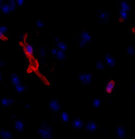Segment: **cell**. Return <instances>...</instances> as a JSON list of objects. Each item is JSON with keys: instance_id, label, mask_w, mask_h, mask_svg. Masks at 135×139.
I'll return each instance as SVG.
<instances>
[{"instance_id": "13", "label": "cell", "mask_w": 135, "mask_h": 139, "mask_svg": "<svg viewBox=\"0 0 135 139\" xmlns=\"http://www.w3.org/2000/svg\"><path fill=\"white\" fill-rule=\"evenodd\" d=\"M10 82L12 83L14 87L21 84V80H20L18 75L16 73H12L10 74Z\"/></svg>"}, {"instance_id": "23", "label": "cell", "mask_w": 135, "mask_h": 139, "mask_svg": "<svg viewBox=\"0 0 135 139\" xmlns=\"http://www.w3.org/2000/svg\"><path fill=\"white\" fill-rule=\"evenodd\" d=\"M96 68L98 70H104L105 69V62L102 60H98L97 62H96Z\"/></svg>"}, {"instance_id": "32", "label": "cell", "mask_w": 135, "mask_h": 139, "mask_svg": "<svg viewBox=\"0 0 135 139\" xmlns=\"http://www.w3.org/2000/svg\"><path fill=\"white\" fill-rule=\"evenodd\" d=\"M6 63H5V62L4 61H0V67H6Z\"/></svg>"}, {"instance_id": "21", "label": "cell", "mask_w": 135, "mask_h": 139, "mask_svg": "<svg viewBox=\"0 0 135 139\" xmlns=\"http://www.w3.org/2000/svg\"><path fill=\"white\" fill-rule=\"evenodd\" d=\"M60 119L62 122H68L70 120L69 114L66 111H62L60 115Z\"/></svg>"}, {"instance_id": "5", "label": "cell", "mask_w": 135, "mask_h": 139, "mask_svg": "<svg viewBox=\"0 0 135 139\" xmlns=\"http://www.w3.org/2000/svg\"><path fill=\"white\" fill-rule=\"evenodd\" d=\"M48 107L51 111L55 112H58L61 109V104L57 99H51L48 102Z\"/></svg>"}, {"instance_id": "19", "label": "cell", "mask_w": 135, "mask_h": 139, "mask_svg": "<svg viewBox=\"0 0 135 139\" xmlns=\"http://www.w3.org/2000/svg\"><path fill=\"white\" fill-rule=\"evenodd\" d=\"M121 9L125 10V11L129 12L131 10V7H130V6L128 2L125 1V0H123V1L121 2Z\"/></svg>"}, {"instance_id": "30", "label": "cell", "mask_w": 135, "mask_h": 139, "mask_svg": "<svg viewBox=\"0 0 135 139\" xmlns=\"http://www.w3.org/2000/svg\"><path fill=\"white\" fill-rule=\"evenodd\" d=\"M78 44H79V47H80L81 48H84L87 45V43L85 41H84L83 40H82L81 38H80V40H78Z\"/></svg>"}, {"instance_id": "24", "label": "cell", "mask_w": 135, "mask_h": 139, "mask_svg": "<svg viewBox=\"0 0 135 139\" xmlns=\"http://www.w3.org/2000/svg\"><path fill=\"white\" fill-rule=\"evenodd\" d=\"M8 4H9L11 11H14L16 9V6H17V1L16 0H8Z\"/></svg>"}, {"instance_id": "36", "label": "cell", "mask_w": 135, "mask_h": 139, "mask_svg": "<svg viewBox=\"0 0 135 139\" xmlns=\"http://www.w3.org/2000/svg\"><path fill=\"white\" fill-rule=\"evenodd\" d=\"M5 1V0H0V2H1V3H3Z\"/></svg>"}, {"instance_id": "7", "label": "cell", "mask_w": 135, "mask_h": 139, "mask_svg": "<svg viewBox=\"0 0 135 139\" xmlns=\"http://www.w3.org/2000/svg\"><path fill=\"white\" fill-rule=\"evenodd\" d=\"M84 124H85V122H84L82 118L75 117L73 120L72 126H73L74 129H75V130H80L84 127Z\"/></svg>"}, {"instance_id": "4", "label": "cell", "mask_w": 135, "mask_h": 139, "mask_svg": "<svg viewBox=\"0 0 135 139\" xmlns=\"http://www.w3.org/2000/svg\"><path fill=\"white\" fill-rule=\"evenodd\" d=\"M115 89V82L114 81L109 80L106 81L104 85V92L107 94H113Z\"/></svg>"}, {"instance_id": "3", "label": "cell", "mask_w": 135, "mask_h": 139, "mask_svg": "<svg viewBox=\"0 0 135 139\" xmlns=\"http://www.w3.org/2000/svg\"><path fill=\"white\" fill-rule=\"evenodd\" d=\"M97 18L100 20V22L102 23H107L109 20V17H110V13L109 12H106L104 10H99L97 12Z\"/></svg>"}, {"instance_id": "1", "label": "cell", "mask_w": 135, "mask_h": 139, "mask_svg": "<svg viewBox=\"0 0 135 139\" xmlns=\"http://www.w3.org/2000/svg\"><path fill=\"white\" fill-rule=\"evenodd\" d=\"M37 133L39 136L41 138H45V139H49L52 137V129L49 125L47 123H41L39 125Z\"/></svg>"}, {"instance_id": "16", "label": "cell", "mask_w": 135, "mask_h": 139, "mask_svg": "<svg viewBox=\"0 0 135 139\" xmlns=\"http://www.w3.org/2000/svg\"><path fill=\"white\" fill-rule=\"evenodd\" d=\"M92 106L95 108H97V109H100L102 108V102H101V100L100 98H97V97H95L92 100Z\"/></svg>"}, {"instance_id": "34", "label": "cell", "mask_w": 135, "mask_h": 139, "mask_svg": "<svg viewBox=\"0 0 135 139\" xmlns=\"http://www.w3.org/2000/svg\"><path fill=\"white\" fill-rule=\"evenodd\" d=\"M0 81H3V74L0 73Z\"/></svg>"}, {"instance_id": "27", "label": "cell", "mask_w": 135, "mask_h": 139, "mask_svg": "<svg viewBox=\"0 0 135 139\" xmlns=\"http://www.w3.org/2000/svg\"><path fill=\"white\" fill-rule=\"evenodd\" d=\"M25 51L29 55H33L34 52V48L31 44H27L25 46Z\"/></svg>"}, {"instance_id": "35", "label": "cell", "mask_w": 135, "mask_h": 139, "mask_svg": "<svg viewBox=\"0 0 135 139\" xmlns=\"http://www.w3.org/2000/svg\"><path fill=\"white\" fill-rule=\"evenodd\" d=\"M133 93L135 94V86L133 87Z\"/></svg>"}, {"instance_id": "15", "label": "cell", "mask_w": 135, "mask_h": 139, "mask_svg": "<svg viewBox=\"0 0 135 139\" xmlns=\"http://www.w3.org/2000/svg\"><path fill=\"white\" fill-rule=\"evenodd\" d=\"M0 136L3 139H11L13 137L11 132L6 130H2L1 131H0Z\"/></svg>"}, {"instance_id": "33", "label": "cell", "mask_w": 135, "mask_h": 139, "mask_svg": "<svg viewBox=\"0 0 135 139\" xmlns=\"http://www.w3.org/2000/svg\"><path fill=\"white\" fill-rule=\"evenodd\" d=\"M25 107L27 109H29V108H30V105H29V104H25Z\"/></svg>"}, {"instance_id": "9", "label": "cell", "mask_w": 135, "mask_h": 139, "mask_svg": "<svg viewBox=\"0 0 135 139\" xmlns=\"http://www.w3.org/2000/svg\"><path fill=\"white\" fill-rule=\"evenodd\" d=\"M54 44L56 45L57 47H58V48L59 49H60V50H62V51H63V52H66L67 51V46H66V44H65V43H63V42H62V41H60L59 40V37H55V39H54Z\"/></svg>"}, {"instance_id": "10", "label": "cell", "mask_w": 135, "mask_h": 139, "mask_svg": "<svg viewBox=\"0 0 135 139\" xmlns=\"http://www.w3.org/2000/svg\"><path fill=\"white\" fill-rule=\"evenodd\" d=\"M85 129H86L87 131L93 133L95 131H97V130L99 129V127H98L97 123H96L95 122H89L86 124Z\"/></svg>"}, {"instance_id": "31", "label": "cell", "mask_w": 135, "mask_h": 139, "mask_svg": "<svg viewBox=\"0 0 135 139\" xmlns=\"http://www.w3.org/2000/svg\"><path fill=\"white\" fill-rule=\"evenodd\" d=\"M16 1H17V4H18V6H23V5H24V3H25V0H16Z\"/></svg>"}, {"instance_id": "11", "label": "cell", "mask_w": 135, "mask_h": 139, "mask_svg": "<svg viewBox=\"0 0 135 139\" xmlns=\"http://www.w3.org/2000/svg\"><path fill=\"white\" fill-rule=\"evenodd\" d=\"M14 129L17 130L18 132L23 131L25 128V125L23 123V122L20 119H16L14 121Z\"/></svg>"}, {"instance_id": "28", "label": "cell", "mask_w": 135, "mask_h": 139, "mask_svg": "<svg viewBox=\"0 0 135 139\" xmlns=\"http://www.w3.org/2000/svg\"><path fill=\"white\" fill-rule=\"evenodd\" d=\"M47 50L44 48V47H41L40 48H39V55H40V56L42 57V58H46V56H47Z\"/></svg>"}, {"instance_id": "18", "label": "cell", "mask_w": 135, "mask_h": 139, "mask_svg": "<svg viewBox=\"0 0 135 139\" xmlns=\"http://www.w3.org/2000/svg\"><path fill=\"white\" fill-rule=\"evenodd\" d=\"M14 103L13 99H10V98L8 97H4L1 100V105L3 107H7V106H10Z\"/></svg>"}, {"instance_id": "12", "label": "cell", "mask_w": 135, "mask_h": 139, "mask_svg": "<svg viewBox=\"0 0 135 139\" xmlns=\"http://www.w3.org/2000/svg\"><path fill=\"white\" fill-rule=\"evenodd\" d=\"M126 129L123 125H120L117 127L116 130V135L118 138H123L126 137Z\"/></svg>"}, {"instance_id": "26", "label": "cell", "mask_w": 135, "mask_h": 139, "mask_svg": "<svg viewBox=\"0 0 135 139\" xmlns=\"http://www.w3.org/2000/svg\"><path fill=\"white\" fill-rule=\"evenodd\" d=\"M126 53L130 55H135V49L130 45L126 47Z\"/></svg>"}, {"instance_id": "25", "label": "cell", "mask_w": 135, "mask_h": 139, "mask_svg": "<svg viewBox=\"0 0 135 139\" xmlns=\"http://www.w3.org/2000/svg\"><path fill=\"white\" fill-rule=\"evenodd\" d=\"M7 32H8L7 27L6 26H3V24L1 26V27H0V36L3 38L4 35L7 34Z\"/></svg>"}, {"instance_id": "29", "label": "cell", "mask_w": 135, "mask_h": 139, "mask_svg": "<svg viewBox=\"0 0 135 139\" xmlns=\"http://www.w3.org/2000/svg\"><path fill=\"white\" fill-rule=\"evenodd\" d=\"M36 26L37 27V28H44V22L41 21V20H36Z\"/></svg>"}, {"instance_id": "14", "label": "cell", "mask_w": 135, "mask_h": 139, "mask_svg": "<svg viewBox=\"0 0 135 139\" xmlns=\"http://www.w3.org/2000/svg\"><path fill=\"white\" fill-rule=\"evenodd\" d=\"M82 40H83L84 41H85L87 44H88L90 40H91V36L87 32L85 29H82L81 32V37Z\"/></svg>"}, {"instance_id": "8", "label": "cell", "mask_w": 135, "mask_h": 139, "mask_svg": "<svg viewBox=\"0 0 135 139\" xmlns=\"http://www.w3.org/2000/svg\"><path fill=\"white\" fill-rule=\"evenodd\" d=\"M104 60H105V62L111 67H114L116 64V60L114 59V57L110 54H106L104 55Z\"/></svg>"}, {"instance_id": "2", "label": "cell", "mask_w": 135, "mask_h": 139, "mask_svg": "<svg viewBox=\"0 0 135 139\" xmlns=\"http://www.w3.org/2000/svg\"><path fill=\"white\" fill-rule=\"evenodd\" d=\"M78 80L80 82H82L84 85H88L92 83L93 80V74L90 72H86L79 75Z\"/></svg>"}, {"instance_id": "20", "label": "cell", "mask_w": 135, "mask_h": 139, "mask_svg": "<svg viewBox=\"0 0 135 139\" xmlns=\"http://www.w3.org/2000/svg\"><path fill=\"white\" fill-rule=\"evenodd\" d=\"M26 89H27V86L25 85H16L14 86V89H15V91L17 92L18 93H24L25 90H26Z\"/></svg>"}, {"instance_id": "17", "label": "cell", "mask_w": 135, "mask_h": 139, "mask_svg": "<svg viewBox=\"0 0 135 139\" xmlns=\"http://www.w3.org/2000/svg\"><path fill=\"white\" fill-rule=\"evenodd\" d=\"M0 7H1V10H2L4 14H9L11 12L10 7V6H9V4H8V3H1Z\"/></svg>"}, {"instance_id": "6", "label": "cell", "mask_w": 135, "mask_h": 139, "mask_svg": "<svg viewBox=\"0 0 135 139\" xmlns=\"http://www.w3.org/2000/svg\"><path fill=\"white\" fill-rule=\"evenodd\" d=\"M51 53L55 55V57L59 61H62L65 59L66 57V54H65V52H63L60 49L57 48V47H54L51 49Z\"/></svg>"}, {"instance_id": "22", "label": "cell", "mask_w": 135, "mask_h": 139, "mask_svg": "<svg viewBox=\"0 0 135 139\" xmlns=\"http://www.w3.org/2000/svg\"><path fill=\"white\" fill-rule=\"evenodd\" d=\"M118 14H119V17L120 18L123 20V21H126L128 19V16H129V14L127 11H125L122 9L119 10V11H118Z\"/></svg>"}]
</instances>
